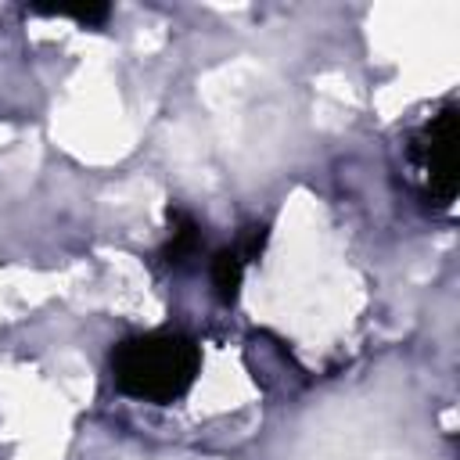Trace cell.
I'll return each mask as SVG.
<instances>
[{"label":"cell","instance_id":"1","mask_svg":"<svg viewBox=\"0 0 460 460\" xmlns=\"http://www.w3.org/2000/svg\"><path fill=\"white\" fill-rule=\"evenodd\" d=\"M201 370V352L187 334L176 331H151L133 334L115 345L111 352V377L115 388L129 399L144 402H176L190 392Z\"/></svg>","mask_w":460,"mask_h":460},{"label":"cell","instance_id":"2","mask_svg":"<svg viewBox=\"0 0 460 460\" xmlns=\"http://www.w3.org/2000/svg\"><path fill=\"white\" fill-rule=\"evenodd\" d=\"M410 158L428 198L438 205H449L456 194V108L453 104H446L438 115H431L417 129L410 144Z\"/></svg>","mask_w":460,"mask_h":460},{"label":"cell","instance_id":"3","mask_svg":"<svg viewBox=\"0 0 460 460\" xmlns=\"http://www.w3.org/2000/svg\"><path fill=\"white\" fill-rule=\"evenodd\" d=\"M169 241H165V248H162V259L165 262H183V259H190L194 252H198V244H201V226L187 216V212H169Z\"/></svg>","mask_w":460,"mask_h":460},{"label":"cell","instance_id":"4","mask_svg":"<svg viewBox=\"0 0 460 460\" xmlns=\"http://www.w3.org/2000/svg\"><path fill=\"white\" fill-rule=\"evenodd\" d=\"M241 277H244V255H241L237 248L216 252V259H212V284H216V295H219L223 302H234V298H237Z\"/></svg>","mask_w":460,"mask_h":460}]
</instances>
